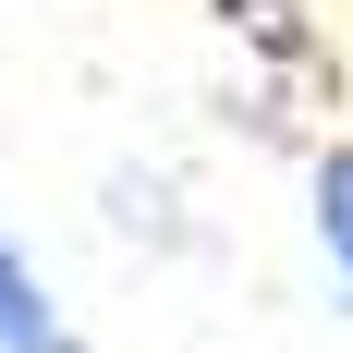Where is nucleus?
Wrapping results in <instances>:
<instances>
[{
    "label": "nucleus",
    "instance_id": "2",
    "mask_svg": "<svg viewBox=\"0 0 353 353\" xmlns=\"http://www.w3.org/2000/svg\"><path fill=\"white\" fill-rule=\"evenodd\" d=\"M317 256H329V281H341V305H353V134L317 159Z\"/></svg>",
    "mask_w": 353,
    "mask_h": 353
},
{
    "label": "nucleus",
    "instance_id": "3",
    "mask_svg": "<svg viewBox=\"0 0 353 353\" xmlns=\"http://www.w3.org/2000/svg\"><path fill=\"white\" fill-rule=\"evenodd\" d=\"M219 25L244 37V49H268V61H317V25H305V0H219Z\"/></svg>",
    "mask_w": 353,
    "mask_h": 353
},
{
    "label": "nucleus",
    "instance_id": "1",
    "mask_svg": "<svg viewBox=\"0 0 353 353\" xmlns=\"http://www.w3.org/2000/svg\"><path fill=\"white\" fill-rule=\"evenodd\" d=\"M0 353H85V329L49 305V281L25 268V244L0 232Z\"/></svg>",
    "mask_w": 353,
    "mask_h": 353
}]
</instances>
